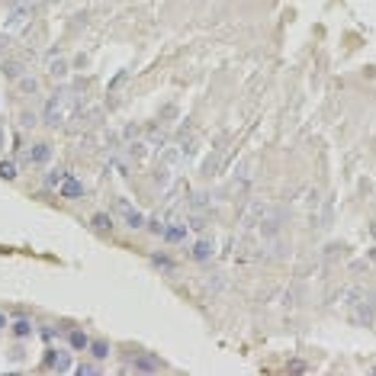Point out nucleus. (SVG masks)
I'll use <instances>...</instances> for the list:
<instances>
[{
    "label": "nucleus",
    "instance_id": "1",
    "mask_svg": "<svg viewBox=\"0 0 376 376\" xmlns=\"http://www.w3.org/2000/svg\"><path fill=\"white\" fill-rule=\"evenodd\" d=\"M193 155V138H187V142H171L164 148V155H161V161H157V180L164 184V180H174L177 177V171L190 161Z\"/></svg>",
    "mask_w": 376,
    "mask_h": 376
},
{
    "label": "nucleus",
    "instance_id": "2",
    "mask_svg": "<svg viewBox=\"0 0 376 376\" xmlns=\"http://www.w3.org/2000/svg\"><path fill=\"white\" fill-rule=\"evenodd\" d=\"M344 299H347V318L354 321V325H373L376 302H373V296H370L367 289L354 286V289H347V293H344Z\"/></svg>",
    "mask_w": 376,
    "mask_h": 376
},
{
    "label": "nucleus",
    "instance_id": "3",
    "mask_svg": "<svg viewBox=\"0 0 376 376\" xmlns=\"http://www.w3.org/2000/svg\"><path fill=\"white\" fill-rule=\"evenodd\" d=\"M71 113H74V94L71 90H55V94L45 100V106H42V123L45 125H62L71 119Z\"/></svg>",
    "mask_w": 376,
    "mask_h": 376
},
{
    "label": "nucleus",
    "instance_id": "4",
    "mask_svg": "<svg viewBox=\"0 0 376 376\" xmlns=\"http://www.w3.org/2000/svg\"><path fill=\"white\" fill-rule=\"evenodd\" d=\"M113 212H116L119 225L132 228V232H138V228H145V225H148V222H145V212L138 209V206H132L125 196H119L116 203H113Z\"/></svg>",
    "mask_w": 376,
    "mask_h": 376
},
{
    "label": "nucleus",
    "instance_id": "5",
    "mask_svg": "<svg viewBox=\"0 0 376 376\" xmlns=\"http://www.w3.org/2000/svg\"><path fill=\"white\" fill-rule=\"evenodd\" d=\"M267 209H270V206H267L264 199H251L248 209H245V216H241V228H245V232H257L260 222H264V216H267Z\"/></svg>",
    "mask_w": 376,
    "mask_h": 376
},
{
    "label": "nucleus",
    "instance_id": "6",
    "mask_svg": "<svg viewBox=\"0 0 376 376\" xmlns=\"http://www.w3.org/2000/svg\"><path fill=\"white\" fill-rule=\"evenodd\" d=\"M212 254H216V245H212L209 238H196V241L190 245V260H196V264L212 260Z\"/></svg>",
    "mask_w": 376,
    "mask_h": 376
},
{
    "label": "nucleus",
    "instance_id": "7",
    "mask_svg": "<svg viewBox=\"0 0 376 376\" xmlns=\"http://www.w3.org/2000/svg\"><path fill=\"white\" fill-rule=\"evenodd\" d=\"M29 7H16V10H10L7 13V20H3V29H7V32H20L23 26H26L29 23Z\"/></svg>",
    "mask_w": 376,
    "mask_h": 376
},
{
    "label": "nucleus",
    "instance_id": "8",
    "mask_svg": "<svg viewBox=\"0 0 376 376\" xmlns=\"http://www.w3.org/2000/svg\"><path fill=\"white\" fill-rule=\"evenodd\" d=\"M187 232H190V228H187V222H167L161 238H164L167 245H184V241H187Z\"/></svg>",
    "mask_w": 376,
    "mask_h": 376
},
{
    "label": "nucleus",
    "instance_id": "9",
    "mask_svg": "<svg viewBox=\"0 0 376 376\" xmlns=\"http://www.w3.org/2000/svg\"><path fill=\"white\" fill-rule=\"evenodd\" d=\"M132 370H135V373H157V370H164V363L157 360L155 354H138L135 360H132Z\"/></svg>",
    "mask_w": 376,
    "mask_h": 376
},
{
    "label": "nucleus",
    "instance_id": "10",
    "mask_svg": "<svg viewBox=\"0 0 376 376\" xmlns=\"http://www.w3.org/2000/svg\"><path fill=\"white\" fill-rule=\"evenodd\" d=\"M58 193H62V196H64V199H81V196H84V193H87V187H84V184H81V180H77V177H74V174H68V177H64V184H62V187H58Z\"/></svg>",
    "mask_w": 376,
    "mask_h": 376
},
{
    "label": "nucleus",
    "instance_id": "11",
    "mask_svg": "<svg viewBox=\"0 0 376 376\" xmlns=\"http://www.w3.org/2000/svg\"><path fill=\"white\" fill-rule=\"evenodd\" d=\"M29 161H32V164H48V161H52V145L48 142L29 145Z\"/></svg>",
    "mask_w": 376,
    "mask_h": 376
},
{
    "label": "nucleus",
    "instance_id": "12",
    "mask_svg": "<svg viewBox=\"0 0 376 376\" xmlns=\"http://www.w3.org/2000/svg\"><path fill=\"white\" fill-rule=\"evenodd\" d=\"M32 328H35V325L26 318V315H20V318H13V321H10V331H13V335L20 338V341H23V338H29V335H32Z\"/></svg>",
    "mask_w": 376,
    "mask_h": 376
},
{
    "label": "nucleus",
    "instance_id": "13",
    "mask_svg": "<svg viewBox=\"0 0 376 376\" xmlns=\"http://www.w3.org/2000/svg\"><path fill=\"white\" fill-rule=\"evenodd\" d=\"M68 347H71V350H87V347H90V338L84 335V331L74 328V331H68Z\"/></svg>",
    "mask_w": 376,
    "mask_h": 376
},
{
    "label": "nucleus",
    "instance_id": "14",
    "mask_svg": "<svg viewBox=\"0 0 376 376\" xmlns=\"http://www.w3.org/2000/svg\"><path fill=\"white\" fill-rule=\"evenodd\" d=\"M90 225H94L96 232H110V228H113V216H110V212H94V216H90Z\"/></svg>",
    "mask_w": 376,
    "mask_h": 376
},
{
    "label": "nucleus",
    "instance_id": "15",
    "mask_svg": "<svg viewBox=\"0 0 376 376\" xmlns=\"http://www.w3.org/2000/svg\"><path fill=\"white\" fill-rule=\"evenodd\" d=\"M16 177H20V164L10 161V157H3L0 161V180H16Z\"/></svg>",
    "mask_w": 376,
    "mask_h": 376
},
{
    "label": "nucleus",
    "instance_id": "16",
    "mask_svg": "<svg viewBox=\"0 0 376 376\" xmlns=\"http://www.w3.org/2000/svg\"><path fill=\"white\" fill-rule=\"evenodd\" d=\"M90 354H94V360H106L110 357V341H103V338H96V341H90Z\"/></svg>",
    "mask_w": 376,
    "mask_h": 376
},
{
    "label": "nucleus",
    "instance_id": "17",
    "mask_svg": "<svg viewBox=\"0 0 376 376\" xmlns=\"http://www.w3.org/2000/svg\"><path fill=\"white\" fill-rule=\"evenodd\" d=\"M151 264H155L157 270H164V274H171L174 267H177V264H174V257H167V254H151Z\"/></svg>",
    "mask_w": 376,
    "mask_h": 376
},
{
    "label": "nucleus",
    "instance_id": "18",
    "mask_svg": "<svg viewBox=\"0 0 376 376\" xmlns=\"http://www.w3.org/2000/svg\"><path fill=\"white\" fill-rule=\"evenodd\" d=\"M64 177H68V171H64V167H55V171H48V177H45V187H62L64 184Z\"/></svg>",
    "mask_w": 376,
    "mask_h": 376
},
{
    "label": "nucleus",
    "instance_id": "19",
    "mask_svg": "<svg viewBox=\"0 0 376 376\" xmlns=\"http://www.w3.org/2000/svg\"><path fill=\"white\" fill-rule=\"evenodd\" d=\"M52 370H55V373H68V370H71V354H68V350H58V360H55V367H52Z\"/></svg>",
    "mask_w": 376,
    "mask_h": 376
},
{
    "label": "nucleus",
    "instance_id": "20",
    "mask_svg": "<svg viewBox=\"0 0 376 376\" xmlns=\"http://www.w3.org/2000/svg\"><path fill=\"white\" fill-rule=\"evenodd\" d=\"M55 360H58V350H55V347H48L45 354H42V367H45V370L55 367Z\"/></svg>",
    "mask_w": 376,
    "mask_h": 376
},
{
    "label": "nucleus",
    "instance_id": "21",
    "mask_svg": "<svg viewBox=\"0 0 376 376\" xmlns=\"http://www.w3.org/2000/svg\"><path fill=\"white\" fill-rule=\"evenodd\" d=\"M77 373H81V376H96V373H100V367H96V363H81Z\"/></svg>",
    "mask_w": 376,
    "mask_h": 376
},
{
    "label": "nucleus",
    "instance_id": "22",
    "mask_svg": "<svg viewBox=\"0 0 376 376\" xmlns=\"http://www.w3.org/2000/svg\"><path fill=\"white\" fill-rule=\"evenodd\" d=\"M42 338H45V341H55L58 331H55V328H48V325H42Z\"/></svg>",
    "mask_w": 376,
    "mask_h": 376
},
{
    "label": "nucleus",
    "instance_id": "23",
    "mask_svg": "<svg viewBox=\"0 0 376 376\" xmlns=\"http://www.w3.org/2000/svg\"><path fill=\"white\" fill-rule=\"evenodd\" d=\"M23 125H26V129H32V125H35V116H32V113H23Z\"/></svg>",
    "mask_w": 376,
    "mask_h": 376
},
{
    "label": "nucleus",
    "instance_id": "24",
    "mask_svg": "<svg viewBox=\"0 0 376 376\" xmlns=\"http://www.w3.org/2000/svg\"><path fill=\"white\" fill-rule=\"evenodd\" d=\"M64 68H68L64 62H55V68H52V74H55V77H62V74H64Z\"/></svg>",
    "mask_w": 376,
    "mask_h": 376
},
{
    "label": "nucleus",
    "instance_id": "25",
    "mask_svg": "<svg viewBox=\"0 0 376 376\" xmlns=\"http://www.w3.org/2000/svg\"><path fill=\"white\" fill-rule=\"evenodd\" d=\"M7 328H10V318H7L3 312H0V331H7Z\"/></svg>",
    "mask_w": 376,
    "mask_h": 376
},
{
    "label": "nucleus",
    "instance_id": "26",
    "mask_svg": "<svg viewBox=\"0 0 376 376\" xmlns=\"http://www.w3.org/2000/svg\"><path fill=\"white\" fill-rule=\"evenodd\" d=\"M0 148H3V125H0Z\"/></svg>",
    "mask_w": 376,
    "mask_h": 376
}]
</instances>
